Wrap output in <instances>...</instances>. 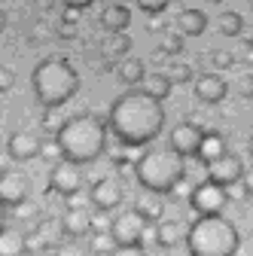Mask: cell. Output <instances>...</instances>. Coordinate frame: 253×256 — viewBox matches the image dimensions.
<instances>
[{"mask_svg": "<svg viewBox=\"0 0 253 256\" xmlns=\"http://www.w3.org/2000/svg\"><path fill=\"white\" fill-rule=\"evenodd\" d=\"M183 40H186V37L180 34V30H171V34H165V37H162V46H159V49H162L165 55H180V52H183V46H186Z\"/></svg>", "mask_w": 253, "mask_h": 256, "instance_id": "83f0119b", "label": "cell"}, {"mask_svg": "<svg viewBox=\"0 0 253 256\" xmlns=\"http://www.w3.org/2000/svg\"><path fill=\"white\" fill-rule=\"evenodd\" d=\"M107 125H110V134L128 150L146 146L156 138L162 134L165 128V110L162 101L140 92H125L110 104L107 110Z\"/></svg>", "mask_w": 253, "mask_h": 256, "instance_id": "6da1fadb", "label": "cell"}, {"mask_svg": "<svg viewBox=\"0 0 253 256\" xmlns=\"http://www.w3.org/2000/svg\"><path fill=\"white\" fill-rule=\"evenodd\" d=\"M34 204H28V202H22V204H16V220H34Z\"/></svg>", "mask_w": 253, "mask_h": 256, "instance_id": "d590c367", "label": "cell"}, {"mask_svg": "<svg viewBox=\"0 0 253 256\" xmlns=\"http://www.w3.org/2000/svg\"><path fill=\"white\" fill-rule=\"evenodd\" d=\"M30 196V177L18 168H10V171H0V202L6 208H16L22 202H28Z\"/></svg>", "mask_w": 253, "mask_h": 256, "instance_id": "30bf717a", "label": "cell"}, {"mask_svg": "<svg viewBox=\"0 0 253 256\" xmlns=\"http://www.w3.org/2000/svg\"><path fill=\"white\" fill-rule=\"evenodd\" d=\"M189 202H192V210L198 216H208V214H223L226 204H229V189L220 186L214 180H204L192 189V196H189Z\"/></svg>", "mask_w": 253, "mask_h": 256, "instance_id": "8992f818", "label": "cell"}, {"mask_svg": "<svg viewBox=\"0 0 253 256\" xmlns=\"http://www.w3.org/2000/svg\"><path fill=\"white\" fill-rule=\"evenodd\" d=\"M189 256H235L241 247L235 222L223 214H208L198 216L186 232Z\"/></svg>", "mask_w": 253, "mask_h": 256, "instance_id": "5b68a950", "label": "cell"}, {"mask_svg": "<svg viewBox=\"0 0 253 256\" xmlns=\"http://www.w3.org/2000/svg\"><path fill=\"white\" fill-rule=\"evenodd\" d=\"M235 88H238V98H253V70H247V74H241L238 80H235Z\"/></svg>", "mask_w": 253, "mask_h": 256, "instance_id": "1f68e13d", "label": "cell"}, {"mask_svg": "<svg viewBox=\"0 0 253 256\" xmlns=\"http://www.w3.org/2000/svg\"><path fill=\"white\" fill-rule=\"evenodd\" d=\"M210 61H214V68L226 70V68H232V64H235V55H232V52H226V49H216V52L210 55Z\"/></svg>", "mask_w": 253, "mask_h": 256, "instance_id": "836d02e7", "label": "cell"}, {"mask_svg": "<svg viewBox=\"0 0 253 256\" xmlns=\"http://www.w3.org/2000/svg\"><path fill=\"white\" fill-rule=\"evenodd\" d=\"M43 150V140L37 132H12L10 140H6V152L12 162H30V158H37Z\"/></svg>", "mask_w": 253, "mask_h": 256, "instance_id": "4fadbf2b", "label": "cell"}, {"mask_svg": "<svg viewBox=\"0 0 253 256\" xmlns=\"http://www.w3.org/2000/svg\"><path fill=\"white\" fill-rule=\"evenodd\" d=\"M241 183H244V192L253 198V168H247V171H244V180H241Z\"/></svg>", "mask_w": 253, "mask_h": 256, "instance_id": "74e56055", "label": "cell"}, {"mask_svg": "<svg viewBox=\"0 0 253 256\" xmlns=\"http://www.w3.org/2000/svg\"><path fill=\"white\" fill-rule=\"evenodd\" d=\"M247 152L253 156V134H250V140H247Z\"/></svg>", "mask_w": 253, "mask_h": 256, "instance_id": "b9f144b4", "label": "cell"}, {"mask_svg": "<svg viewBox=\"0 0 253 256\" xmlns=\"http://www.w3.org/2000/svg\"><path fill=\"white\" fill-rule=\"evenodd\" d=\"M216 28H220V34H223V37H241L244 18H241L235 10H226V12L216 16Z\"/></svg>", "mask_w": 253, "mask_h": 256, "instance_id": "d4e9b609", "label": "cell"}, {"mask_svg": "<svg viewBox=\"0 0 253 256\" xmlns=\"http://www.w3.org/2000/svg\"><path fill=\"white\" fill-rule=\"evenodd\" d=\"M28 250H30L28 235L16 226H4V232H0V256H24Z\"/></svg>", "mask_w": 253, "mask_h": 256, "instance_id": "e0dca14e", "label": "cell"}, {"mask_svg": "<svg viewBox=\"0 0 253 256\" xmlns=\"http://www.w3.org/2000/svg\"><path fill=\"white\" fill-rule=\"evenodd\" d=\"M61 235H64V238H88L92 235V214L86 210V208H68L64 214H61Z\"/></svg>", "mask_w": 253, "mask_h": 256, "instance_id": "5bb4252c", "label": "cell"}, {"mask_svg": "<svg viewBox=\"0 0 253 256\" xmlns=\"http://www.w3.org/2000/svg\"><path fill=\"white\" fill-rule=\"evenodd\" d=\"M58 232H61V222H55V220H43V222H37V229H34V244L30 247H37V250H49L52 244H55V238H58Z\"/></svg>", "mask_w": 253, "mask_h": 256, "instance_id": "cb8c5ba5", "label": "cell"}, {"mask_svg": "<svg viewBox=\"0 0 253 256\" xmlns=\"http://www.w3.org/2000/svg\"><path fill=\"white\" fill-rule=\"evenodd\" d=\"M52 256H88V250H86L76 238H68L64 244H55Z\"/></svg>", "mask_w": 253, "mask_h": 256, "instance_id": "f546056e", "label": "cell"}, {"mask_svg": "<svg viewBox=\"0 0 253 256\" xmlns=\"http://www.w3.org/2000/svg\"><path fill=\"white\" fill-rule=\"evenodd\" d=\"M12 86H16V74L6 68V64H0V94H6Z\"/></svg>", "mask_w": 253, "mask_h": 256, "instance_id": "e575fe53", "label": "cell"}, {"mask_svg": "<svg viewBox=\"0 0 253 256\" xmlns=\"http://www.w3.org/2000/svg\"><path fill=\"white\" fill-rule=\"evenodd\" d=\"M132 24V12L125 4H110L101 10V28L107 30V34H119V30H128Z\"/></svg>", "mask_w": 253, "mask_h": 256, "instance_id": "2e32d148", "label": "cell"}, {"mask_svg": "<svg viewBox=\"0 0 253 256\" xmlns=\"http://www.w3.org/2000/svg\"><path fill=\"white\" fill-rule=\"evenodd\" d=\"M116 74H119V80L125 86H140L146 80V64L140 58H122L119 68H116Z\"/></svg>", "mask_w": 253, "mask_h": 256, "instance_id": "44dd1931", "label": "cell"}, {"mask_svg": "<svg viewBox=\"0 0 253 256\" xmlns=\"http://www.w3.org/2000/svg\"><path fill=\"white\" fill-rule=\"evenodd\" d=\"M183 241V226L177 220H165V222H159V229H156V244H159L162 250H171V247H177Z\"/></svg>", "mask_w": 253, "mask_h": 256, "instance_id": "7402d4cb", "label": "cell"}, {"mask_svg": "<svg viewBox=\"0 0 253 256\" xmlns=\"http://www.w3.org/2000/svg\"><path fill=\"white\" fill-rule=\"evenodd\" d=\"M202 138H204V132L196 122H180L171 132V150H177L183 158H196L198 146H202Z\"/></svg>", "mask_w": 253, "mask_h": 256, "instance_id": "7c38bea8", "label": "cell"}, {"mask_svg": "<svg viewBox=\"0 0 253 256\" xmlns=\"http://www.w3.org/2000/svg\"><path fill=\"white\" fill-rule=\"evenodd\" d=\"M4 30H6V12L0 10V34H4Z\"/></svg>", "mask_w": 253, "mask_h": 256, "instance_id": "60d3db41", "label": "cell"}, {"mask_svg": "<svg viewBox=\"0 0 253 256\" xmlns=\"http://www.w3.org/2000/svg\"><path fill=\"white\" fill-rule=\"evenodd\" d=\"M229 94V82L220 74H202L196 76V98L202 104H220Z\"/></svg>", "mask_w": 253, "mask_h": 256, "instance_id": "9a60e30c", "label": "cell"}, {"mask_svg": "<svg viewBox=\"0 0 253 256\" xmlns=\"http://www.w3.org/2000/svg\"><path fill=\"white\" fill-rule=\"evenodd\" d=\"M107 134L110 125L94 116V113H76L70 119H64L55 132V146L61 152V158H70L76 165H92L98 162L107 150Z\"/></svg>", "mask_w": 253, "mask_h": 256, "instance_id": "7a4b0ae2", "label": "cell"}, {"mask_svg": "<svg viewBox=\"0 0 253 256\" xmlns=\"http://www.w3.org/2000/svg\"><path fill=\"white\" fill-rule=\"evenodd\" d=\"M128 52H132V37L125 34V30H119V34H107V40L101 43V55L107 58V61H122V58H128Z\"/></svg>", "mask_w": 253, "mask_h": 256, "instance_id": "d6986e66", "label": "cell"}, {"mask_svg": "<svg viewBox=\"0 0 253 256\" xmlns=\"http://www.w3.org/2000/svg\"><path fill=\"white\" fill-rule=\"evenodd\" d=\"M223 152H229L226 150V138L220 134V132H204V138H202V146H198V162L202 165H210L214 158H220Z\"/></svg>", "mask_w": 253, "mask_h": 256, "instance_id": "ffe728a7", "label": "cell"}, {"mask_svg": "<svg viewBox=\"0 0 253 256\" xmlns=\"http://www.w3.org/2000/svg\"><path fill=\"white\" fill-rule=\"evenodd\" d=\"M134 4H138V10H140V12H146V16H159V12H165V10H168L171 0H134Z\"/></svg>", "mask_w": 253, "mask_h": 256, "instance_id": "4dcf8cb0", "label": "cell"}, {"mask_svg": "<svg viewBox=\"0 0 253 256\" xmlns=\"http://www.w3.org/2000/svg\"><path fill=\"white\" fill-rule=\"evenodd\" d=\"M134 208L146 216V222H150V220H159V216H162V196H156V192H146V189H144V196L138 198Z\"/></svg>", "mask_w": 253, "mask_h": 256, "instance_id": "484cf974", "label": "cell"}, {"mask_svg": "<svg viewBox=\"0 0 253 256\" xmlns=\"http://www.w3.org/2000/svg\"><path fill=\"white\" fill-rule=\"evenodd\" d=\"M134 177L140 189L156 192V196H168L186 177V158L171 146H152L140 152V158L134 162Z\"/></svg>", "mask_w": 253, "mask_h": 256, "instance_id": "3957f363", "label": "cell"}, {"mask_svg": "<svg viewBox=\"0 0 253 256\" xmlns=\"http://www.w3.org/2000/svg\"><path fill=\"white\" fill-rule=\"evenodd\" d=\"M30 88H34V98L43 104V107H61L68 104L76 88H80V74L74 70V64L68 58H43L34 74H30Z\"/></svg>", "mask_w": 253, "mask_h": 256, "instance_id": "277c9868", "label": "cell"}, {"mask_svg": "<svg viewBox=\"0 0 253 256\" xmlns=\"http://www.w3.org/2000/svg\"><path fill=\"white\" fill-rule=\"evenodd\" d=\"M122 204V183L113 177H101L92 186V208L101 214H113Z\"/></svg>", "mask_w": 253, "mask_h": 256, "instance_id": "8fae6325", "label": "cell"}, {"mask_svg": "<svg viewBox=\"0 0 253 256\" xmlns=\"http://www.w3.org/2000/svg\"><path fill=\"white\" fill-rule=\"evenodd\" d=\"M61 4H64L68 10H86V6L94 4V0H61Z\"/></svg>", "mask_w": 253, "mask_h": 256, "instance_id": "8d00e7d4", "label": "cell"}, {"mask_svg": "<svg viewBox=\"0 0 253 256\" xmlns=\"http://www.w3.org/2000/svg\"><path fill=\"white\" fill-rule=\"evenodd\" d=\"M49 186H52V192H58V196L74 198L76 192L82 189V165L70 162V158H61V162H55V168H52V174H49Z\"/></svg>", "mask_w": 253, "mask_h": 256, "instance_id": "ba28073f", "label": "cell"}, {"mask_svg": "<svg viewBox=\"0 0 253 256\" xmlns=\"http://www.w3.org/2000/svg\"><path fill=\"white\" fill-rule=\"evenodd\" d=\"M107 256H146L144 244H116Z\"/></svg>", "mask_w": 253, "mask_h": 256, "instance_id": "d6a6232c", "label": "cell"}, {"mask_svg": "<svg viewBox=\"0 0 253 256\" xmlns=\"http://www.w3.org/2000/svg\"><path fill=\"white\" fill-rule=\"evenodd\" d=\"M113 247H116V238L110 235V229H107V232H92V241H88V250H92V253L107 256Z\"/></svg>", "mask_w": 253, "mask_h": 256, "instance_id": "4316f807", "label": "cell"}, {"mask_svg": "<svg viewBox=\"0 0 253 256\" xmlns=\"http://www.w3.org/2000/svg\"><path fill=\"white\" fill-rule=\"evenodd\" d=\"M144 232H146V216L138 208L119 210L110 220V235L116 238V244H144Z\"/></svg>", "mask_w": 253, "mask_h": 256, "instance_id": "52a82bcc", "label": "cell"}, {"mask_svg": "<svg viewBox=\"0 0 253 256\" xmlns=\"http://www.w3.org/2000/svg\"><path fill=\"white\" fill-rule=\"evenodd\" d=\"M208 168V180H214V183H220V186H238L241 180H244V158L241 156H235V152H223L220 158H214L210 165H204Z\"/></svg>", "mask_w": 253, "mask_h": 256, "instance_id": "9c48e42d", "label": "cell"}, {"mask_svg": "<svg viewBox=\"0 0 253 256\" xmlns=\"http://www.w3.org/2000/svg\"><path fill=\"white\" fill-rule=\"evenodd\" d=\"M177 30H180L183 37H202L204 30H208V16L202 10H180Z\"/></svg>", "mask_w": 253, "mask_h": 256, "instance_id": "ac0fdd59", "label": "cell"}, {"mask_svg": "<svg viewBox=\"0 0 253 256\" xmlns=\"http://www.w3.org/2000/svg\"><path fill=\"white\" fill-rule=\"evenodd\" d=\"M250 6H253V4H250Z\"/></svg>", "mask_w": 253, "mask_h": 256, "instance_id": "7bdbcfd3", "label": "cell"}, {"mask_svg": "<svg viewBox=\"0 0 253 256\" xmlns=\"http://www.w3.org/2000/svg\"><path fill=\"white\" fill-rule=\"evenodd\" d=\"M168 76H171V82L174 86H186L189 80H192L196 74H192V68L189 64H168V70H165Z\"/></svg>", "mask_w": 253, "mask_h": 256, "instance_id": "f1b7e54d", "label": "cell"}, {"mask_svg": "<svg viewBox=\"0 0 253 256\" xmlns=\"http://www.w3.org/2000/svg\"><path fill=\"white\" fill-rule=\"evenodd\" d=\"M241 37H244V43H247V46L253 49V28H247V24H244V30H241Z\"/></svg>", "mask_w": 253, "mask_h": 256, "instance_id": "f35d334b", "label": "cell"}, {"mask_svg": "<svg viewBox=\"0 0 253 256\" xmlns=\"http://www.w3.org/2000/svg\"><path fill=\"white\" fill-rule=\"evenodd\" d=\"M4 226H6V204L0 202V232H4Z\"/></svg>", "mask_w": 253, "mask_h": 256, "instance_id": "ab89813d", "label": "cell"}, {"mask_svg": "<svg viewBox=\"0 0 253 256\" xmlns=\"http://www.w3.org/2000/svg\"><path fill=\"white\" fill-rule=\"evenodd\" d=\"M140 86H144L146 94H152V98H159V101H165L168 94H171V88H174V82H171L168 74H146V80Z\"/></svg>", "mask_w": 253, "mask_h": 256, "instance_id": "603a6c76", "label": "cell"}]
</instances>
